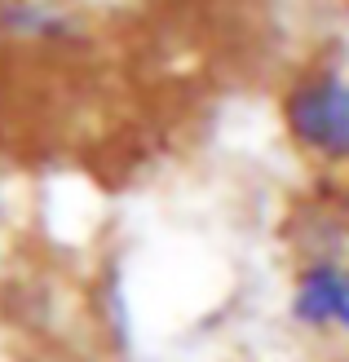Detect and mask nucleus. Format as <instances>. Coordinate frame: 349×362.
<instances>
[{
  "instance_id": "nucleus-1",
  "label": "nucleus",
  "mask_w": 349,
  "mask_h": 362,
  "mask_svg": "<svg viewBox=\"0 0 349 362\" xmlns=\"http://www.w3.org/2000/svg\"><path fill=\"white\" fill-rule=\"evenodd\" d=\"M287 318L305 336L349 340V252H314L287 283Z\"/></svg>"
},
{
  "instance_id": "nucleus-2",
  "label": "nucleus",
  "mask_w": 349,
  "mask_h": 362,
  "mask_svg": "<svg viewBox=\"0 0 349 362\" xmlns=\"http://www.w3.org/2000/svg\"><path fill=\"white\" fill-rule=\"evenodd\" d=\"M283 119L297 146L327 164H349V80L314 76L283 102Z\"/></svg>"
}]
</instances>
